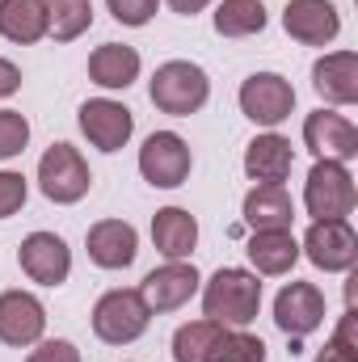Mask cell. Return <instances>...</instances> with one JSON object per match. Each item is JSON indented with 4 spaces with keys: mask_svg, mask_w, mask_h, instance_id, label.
Masks as SVG:
<instances>
[{
    "mask_svg": "<svg viewBox=\"0 0 358 362\" xmlns=\"http://www.w3.org/2000/svg\"><path fill=\"white\" fill-rule=\"evenodd\" d=\"M202 316L224 325V329H249L262 312V282L253 270L224 266L215 270L202 286Z\"/></svg>",
    "mask_w": 358,
    "mask_h": 362,
    "instance_id": "obj_1",
    "label": "cell"
},
{
    "mask_svg": "<svg viewBox=\"0 0 358 362\" xmlns=\"http://www.w3.org/2000/svg\"><path fill=\"white\" fill-rule=\"evenodd\" d=\"M148 97L161 114H173V118H190L207 105L211 97V81L198 64L190 59H169L152 72V85H148Z\"/></svg>",
    "mask_w": 358,
    "mask_h": 362,
    "instance_id": "obj_2",
    "label": "cell"
},
{
    "mask_svg": "<svg viewBox=\"0 0 358 362\" xmlns=\"http://www.w3.org/2000/svg\"><path fill=\"white\" fill-rule=\"evenodd\" d=\"M148 325H152V312L144 295L131 286H114L93 303V333L105 346H131L148 333Z\"/></svg>",
    "mask_w": 358,
    "mask_h": 362,
    "instance_id": "obj_3",
    "label": "cell"
},
{
    "mask_svg": "<svg viewBox=\"0 0 358 362\" xmlns=\"http://www.w3.org/2000/svg\"><path fill=\"white\" fill-rule=\"evenodd\" d=\"M358 202L354 173L342 160H316L304 181V211L312 219H346Z\"/></svg>",
    "mask_w": 358,
    "mask_h": 362,
    "instance_id": "obj_4",
    "label": "cell"
},
{
    "mask_svg": "<svg viewBox=\"0 0 358 362\" xmlns=\"http://www.w3.org/2000/svg\"><path fill=\"white\" fill-rule=\"evenodd\" d=\"M93 185V173L85 165V156L72 148V144H51L38 160V189L42 198L59 202V206H72L89 194Z\"/></svg>",
    "mask_w": 358,
    "mask_h": 362,
    "instance_id": "obj_5",
    "label": "cell"
},
{
    "mask_svg": "<svg viewBox=\"0 0 358 362\" xmlns=\"http://www.w3.org/2000/svg\"><path fill=\"white\" fill-rule=\"evenodd\" d=\"M299 253L325 274H350L358 266V232L350 219H312Z\"/></svg>",
    "mask_w": 358,
    "mask_h": 362,
    "instance_id": "obj_6",
    "label": "cell"
},
{
    "mask_svg": "<svg viewBox=\"0 0 358 362\" xmlns=\"http://www.w3.org/2000/svg\"><path fill=\"white\" fill-rule=\"evenodd\" d=\"M190 169H194V152H190V144L181 139L178 131H152L144 139V148H139V173H144L148 185L178 189V185H185Z\"/></svg>",
    "mask_w": 358,
    "mask_h": 362,
    "instance_id": "obj_7",
    "label": "cell"
},
{
    "mask_svg": "<svg viewBox=\"0 0 358 362\" xmlns=\"http://www.w3.org/2000/svg\"><path fill=\"white\" fill-rule=\"evenodd\" d=\"M236 101H241V114H245L249 122L274 131V127L287 122L291 110H295V85H291L287 76H278V72H253V76L241 85Z\"/></svg>",
    "mask_w": 358,
    "mask_h": 362,
    "instance_id": "obj_8",
    "label": "cell"
},
{
    "mask_svg": "<svg viewBox=\"0 0 358 362\" xmlns=\"http://www.w3.org/2000/svg\"><path fill=\"white\" fill-rule=\"evenodd\" d=\"M304 148L316 160H342V165H350L358 156V127L346 114L321 105V110H312L304 118Z\"/></svg>",
    "mask_w": 358,
    "mask_h": 362,
    "instance_id": "obj_9",
    "label": "cell"
},
{
    "mask_svg": "<svg viewBox=\"0 0 358 362\" xmlns=\"http://www.w3.org/2000/svg\"><path fill=\"white\" fill-rule=\"evenodd\" d=\"M76 122H81L85 139H89L97 152H122L131 144V135H135V114L122 101H114V97H93V101H85L81 114H76Z\"/></svg>",
    "mask_w": 358,
    "mask_h": 362,
    "instance_id": "obj_10",
    "label": "cell"
},
{
    "mask_svg": "<svg viewBox=\"0 0 358 362\" xmlns=\"http://www.w3.org/2000/svg\"><path fill=\"white\" fill-rule=\"evenodd\" d=\"M47 333V308L34 291H0V341L13 350L38 346Z\"/></svg>",
    "mask_w": 358,
    "mask_h": 362,
    "instance_id": "obj_11",
    "label": "cell"
},
{
    "mask_svg": "<svg viewBox=\"0 0 358 362\" xmlns=\"http://www.w3.org/2000/svg\"><path fill=\"white\" fill-rule=\"evenodd\" d=\"M274 325L287 337H308L325 325V291L316 282H287L274 295Z\"/></svg>",
    "mask_w": 358,
    "mask_h": 362,
    "instance_id": "obj_12",
    "label": "cell"
},
{
    "mask_svg": "<svg viewBox=\"0 0 358 362\" xmlns=\"http://www.w3.org/2000/svg\"><path fill=\"white\" fill-rule=\"evenodd\" d=\"M17 266L38 286H64L72 274V249L55 232H30L17 249Z\"/></svg>",
    "mask_w": 358,
    "mask_h": 362,
    "instance_id": "obj_13",
    "label": "cell"
},
{
    "mask_svg": "<svg viewBox=\"0 0 358 362\" xmlns=\"http://www.w3.org/2000/svg\"><path fill=\"white\" fill-rule=\"evenodd\" d=\"M198 286H202V278L194 270V262H165V266H156V270L148 274L135 291L144 295L148 312L156 316V312H178V308H185L198 295Z\"/></svg>",
    "mask_w": 358,
    "mask_h": 362,
    "instance_id": "obj_14",
    "label": "cell"
},
{
    "mask_svg": "<svg viewBox=\"0 0 358 362\" xmlns=\"http://www.w3.org/2000/svg\"><path fill=\"white\" fill-rule=\"evenodd\" d=\"M282 30L304 47H329L342 34V13L333 0H287Z\"/></svg>",
    "mask_w": 358,
    "mask_h": 362,
    "instance_id": "obj_15",
    "label": "cell"
},
{
    "mask_svg": "<svg viewBox=\"0 0 358 362\" xmlns=\"http://www.w3.org/2000/svg\"><path fill=\"white\" fill-rule=\"evenodd\" d=\"M85 249H89V262L101 270H127L139 253V232L127 223V219H97L89 232H85Z\"/></svg>",
    "mask_w": 358,
    "mask_h": 362,
    "instance_id": "obj_16",
    "label": "cell"
},
{
    "mask_svg": "<svg viewBox=\"0 0 358 362\" xmlns=\"http://www.w3.org/2000/svg\"><path fill=\"white\" fill-rule=\"evenodd\" d=\"M312 89L329 105H354L358 101V55L354 51H329L312 64Z\"/></svg>",
    "mask_w": 358,
    "mask_h": 362,
    "instance_id": "obj_17",
    "label": "cell"
},
{
    "mask_svg": "<svg viewBox=\"0 0 358 362\" xmlns=\"http://www.w3.org/2000/svg\"><path fill=\"white\" fill-rule=\"evenodd\" d=\"M291 165H295V148L278 131L258 135L245 148V173H249L253 185H282V181L291 177Z\"/></svg>",
    "mask_w": 358,
    "mask_h": 362,
    "instance_id": "obj_18",
    "label": "cell"
},
{
    "mask_svg": "<svg viewBox=\"0 0 358 362\" xmlns=\"http://www.w3.org/2000/svg\"><path fill=\"white\" fill-rule=\"evenodd\" d=\"M152 245L161 257L169 262H190V253L198 249V219L185 206H165L152 215Z\"/></svg>",
    "mask_w": 358,
    "mask_h": 362,
    "instance_id": "obj_19",
    "label": "cell"
},
{
    "mask_svg": "<svg viewBox=\"0 0 358 362\" xmlns=\"http://www.w3.org/2000/svg\"><path fill=\"white\" fill-rule=\"evenodd\" d=\"M139 68H144V59L127 42H101L89 55V81L101 89H131L139 81Z\"/></svg>",
    "mask_w": 358,
    "mask_h": 362,
    "instance_id": "obj_20",
    "label": "cell"
},
{
    "mask_svg": "<svg viewBox=\"0 0 358 362\" xmlns=\"http://www.w3.org/2000/svg\"><path fill=\"white\" fill-rule=\"evenodd\" d=\"M253 274H270V278H282V274L295 270L299 262V240L291 236V228H270V232H253L249 245H245Z\"/></svg>",
    "mask_w": 358,
    "mask_h": 362,
    "instance_id": "obj_21",
    "label": "cell"
},
{
    "mask_svg": "<svg viewBox=\"0 0 358 362\" xmlns=\"http://www.w3.org/2000/svg\"><path fill=\"white\" fill-rule=\"evenodd\" d=\"M241 215L253 232L291 228L295 223V198L287 194V185H253L241 202Z\"/></svg>",
    "mask_w": 358,
    "mask_h": 362,
    "instance_id": "obj_22",
    "label": "cell"
},
{
    "mask_svg": "<svg viewBox=\"0 0 358 362\" xmlns=\"http://www.w3.org/2000/svg\"><path fill=\"white\" fill-rule=\"evenodd\" d=\"M0 34L17 47L47 38V4L42 0H0Z\"/></svg>",
    "mask_w": 358,
    "mask_h": 362,
    "instance_id": "obj_23",
    "label": "cell"
},
{
    "mask_svg": "<svg viewBox=\"0 0 358 362\" xmlns=\"http://www.w3.org/2000/svg\"><path fill=\"white\" fill-rule=\"evenodd\" d=\"M266 4L262 0H219L215 4V34L224 38H253L266 30Z\"/></svg>",
    "mask_w": 358,
    "mask_h": 362,
    "instance_id": "obj_24",
    "label": "cell"
},
{
    "mask_svg": "<svg viewBox=\"0 0 358 362\" xmlns=\"http://www.w3.org/2000/svg\"><path fill=\"white\" fill-rule=\"evenodd\" d=\"M47 4V34L55 42H72L93 25V0H42Z\"/></svg>",
    "mask_w": 358,
    "mask_h": 362,
    "instance_id": "obj_25",
    "label": "cell"
},
{
    "mask_svg": "<svg viewBox=\"0 0 358 362\" xmlns=\"http://www.w3.org/2000/svg\"><path fill=\"white\" fill-rule=\"evenodd\" d=\"M207 362H266V341L249 329H219Z\"/></svg>",
    "mask_w": 358,
    "mask_h": 362,
    "instance_id": "obj_26",
    "label": "cell"
},
{
    "mask_svg": "<svg viewBox=\"0 0 358 362\" xmlns=\"http://www.w3.org/2000/svg\"><path fill=\"white\" fill-rule=\"evenodd\" d=\"M219 329H224V325H215V320H207V316L181 325L178 333H173V362H207L211 341H215Z\"/></svg>",
    "mask_w": 358,
    "mask_h": 362,
    "instance_id": "obj_27",
    "label": "cell"
},
{
    "mask_svg": "<svg viewBox=\"0 0 358 362\" xmlns=\"http://www.w3.org/2000/svg\"><path fill=\"white\" fill-rule=\"evenodd\" d=\"M30 144V118L17 110H0V160L21 156Z\"/></svg>",
    "mask_w": 358,
    "mask_h": 362,
    "instance_id": "obj_28",
    "label": "cell"
},
{
    "mask_svg": "<svg viewBox=\"0 0 358 362\" xmlns=\"http://www.w3.org/2000/svg\"><path fill=\"white\" fill-rule=\"evenodd\" d=\"M25 198H30V181L13 169H0V219L17 215L25 206Z\"/></svg>",
    "mask_w": 358,
    "mask_h": 362,
    "instance_id": "obj_29",
    "label": "cell"
},
{
    "mask_svg": "<svg viewBox=\"0 0 358 362\" xmlns=\"http://www.w3.org/2000/svg\"><path fill=\"white\" fill-rule=\"evenodd\" d=\"M105 8L114 13V21L118 25H148L152 17H156V8H161V0H105Z\"/></svg>",
    "mask_w": 358,
    "mask_h": 362,
    "instance_id": "obj_30",
    "label": "cell"
},
{
    "mask_svg": "<svg viewBox=\"0 0 358 362\" xmlns=\"http://www.w3.org/2000/svg\"><path fill=\"white\" fill-rule=\"evenodd\" d=\"M25 362H81V350H76L72 341L55 337V341H38V346L30 350V358H25Z\"/></svg>",
    "mask_w": 358,
    "mask_h": 362,
    "instance_id": "obj_31",
    "label": "cell"
},
{
    "mask_svg": "<svg viewBox=\"0 0 358 362\" xmlns=\"http://www.w3.org/2000/svg\"><path fill=\"white\" fill-rule=\"evenodd\" d=\"M354 308H346L342 312V320H337V329H333V341H342V346H350V350H358V329H354Z\"/></svg>",
    "mask_w": 358,
    "mask_h": 362,
    "instance_id": "obj_32",
    "label": "cell"
},
{
    "mask_svg": "<svg viewBox=\"0 0 358 362\" xmlns=\"http://www.w3.org/2000/svg\"><path fill=\"white\" fill-rule=\"evenodd\" d=\"M17 89H21V68H17L13 59H0V101L13 97Z\"/></svg>",
    "mask_w": 358,
    "mask_h": 362,
    "instance_id": "obj_33",
    "label": "cell"
},
{
    "mask_svg": "<svg viewBox=\"0 0 358 362\" xmlns=\"http://www.w3.org/2000/svg\"><path fill=\"white\" fill-rule=\"evenodd\" d=\"M316 362H358V350H350V346H342V341H325V350L316 354Z\"/></svg>",
    "mask_w": 358,
    "mask_h": 362,
    "instance_id": "obj_34",
    "label": "cell"
},
{
    "mask_svg": "<svg viewBox=\"0 0 358 362\" xmlns=\"http://www.w3.org/2000/svg\"><path fill=\"white\" fill-rule=\"evenodd\" d=\"M165 4H169L173 13H181V17H194V13H202L211 0H165Z\"/></svg>",
    "mask_w": 358,
    "mask_h": 362,
    "instance_id": "obj_35",
    "label": "cell"
}]
</instances>
